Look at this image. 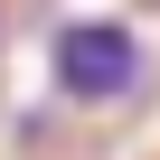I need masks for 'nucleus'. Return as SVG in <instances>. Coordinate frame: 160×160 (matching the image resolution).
<instances>
[{
	"instance_id": "obj_1",
	"label": "nucleus",
	"mask_w": 160,
	"mask_h": 160,
	"mask_svg": "<svg viewBox=\"0 0 160 160\" xmlns=\"http://www.w3.org/2000/svg\"><path fill=\"white\" fill-rule=\"evenodd\" d=\"M47 75H57L66 104H132L141 75H151V47L122 19H66L47 38Z\"/></svg>"
}]
</instances>
